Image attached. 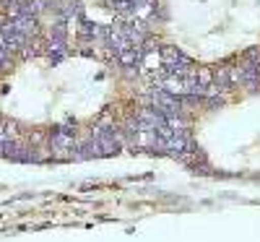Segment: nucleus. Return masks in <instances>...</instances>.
<instances>
[{
    "label": "nucleus",
    "instance_id": "obj_4",
    "mask_svg": "<svg viewBox=\"0 0 260 242\" xmlns=\"http://www.w3.org/2000/svg\"><path fill=\"white\" fill-rule=\"evenodd\" d=\"M8 65H11V52L0 47V68H8Z\"/></svg>",
    "mask_w": 260,
    "mask_h": 242
},
{
    "label": "nucleus",
    "instance_id": "obj_3",
    "mask_svg": "<svg viewBox=\"0 0 260 242\" xmlns=\"http://www.w3.org/2000/svg\"><path fill=\"white\" fill-rule=\"evenodd\" d=\"M242 60H245V63H252V65H260V47H250V50H245Z\"/></svg>",
    "mask_w": 260,
    "mask_h": 242
},
{
    "label": "nucleus",
    "instance_id": "obj_1",
    "mask_svg": "<svg viewBox=\"0 0 260 242\" xmlns=\"http://www.w3.org/2000/svg\"><path fill=\"white\" fill-rule=\"evenodd\" d=\"M159 57H161V73H164V76H177V78H182V76H190V73L198 71V68H195V63H192L182 50L172 47V45H161V47H159Z\"/></svg>",
    "mask_w": 260,
    "mask_h": 242
},
{
    "label": "nucleus",
    "instance_id": "obj_2",
    "mask_svg": "<svg viewBox=\"0 0 260 242\" xmlns=\"http://www.w3.org/2000/svg\"><path fill=\"white\" fill-rule=\"evenodd\" d=\"M76 34H78V39L83 42V45H96V42H102V37H104V24H94V21H89V18H81L78 26H76Z\"/></svg>",
    "mask_w": 260,
    "mask_h": 242
}]
</instances>
